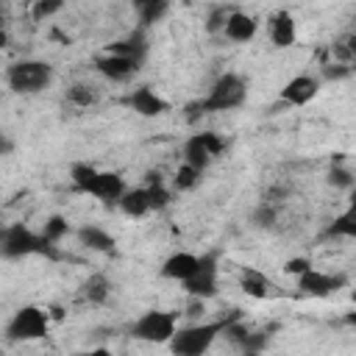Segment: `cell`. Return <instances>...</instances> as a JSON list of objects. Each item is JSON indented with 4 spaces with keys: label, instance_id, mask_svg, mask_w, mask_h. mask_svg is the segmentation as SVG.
<instances>
[{
    "label": "cell",
    "instance_id": "6da1fadb",
    "mask_svg": "<svg viewBox=\"0 0 356 356\" xmlns=\"http://www.w3.org/2000/svg\"><path fill=\"white\" fill-rule=\"evenodd\" d=\"M70 178H72V186L78 192H86V195L103 200L106 206H114L125 192V181L120 172H106V170H97L86 161H75L70 167Z\"/></svg>",
    "mask_w": 356,
    "mask_h": 356
},
{
    "label": "cell",
    "instance_id": "4dcf8cb0",
    "mask_svg": "<svg viewBox=\"0 0 356 356\" xmlns=\"http://www.w3.org/2000/svg\"><path fill=\"white\" fill-rule=\"evenodd\" d=\"M323 78H325V81H345V78H350V67H348L345 61L325 64V67H323Z\"/></svg>",
    "mask_w": 356,
    "mask_h": 356
},
{
    "label": "cell",
    "instance_id": "52a82bcc",
    "mask_svg": "<svg viewBox=\"0 0 356 356\" xmlns=\"http://www.w3.org/2000/svg\"><path fill=\"white\" fill-rule=\"evenodd\" d=\"M178 328V312H145L134 325H131V337L142 339V342H153V345H164L170 342V337Z\"/></svg>",
    "mask_w": 356,
    "mask_h": 356
},
{
    "label": "cell",
    "instance_id": "4fadbf2b",
    "mask_svg": "<svg viewBox=\"0 0 356 356\" xmlns=\"http://www.w3.org/2000/svg\"><path fill=\"white\" fill-rule=\"evenodd\" d=\"M256 31H259V19L256 17H250L245 11H228V19L222 25V36L225 39H231L236 44H245V42H250L256 36Z\"/></svg>",
    "mask_w": 356,
    "mask_h": 356
},
{
    "label": "cell",
    "instance_id": "cb8c5ba5",
    "mask_svg": "<svg viewBox=\"0 0 356 356\" xmlns=\"http://www.w3.org/2000/svg\"><path fill=\"white\" fill-rule=\"evenodd\" d=\"M239 281H242V289H245L248 295H253V298H264V295H267V278H264L259 270L245 267L242 275H239Z\"/></svg>",
    "mask_w": 356,
    "mask_h": 356
},
{
    "label": "cell",
    "instance_id": "d6a6232c",
    "mask_svg": "<svg viewBox=\"0 0 356 356\" xmlns=\"http://www.w3.org/2000/svg\"><path fill=\"white\" fill-rule=\"evenodd\" d=\"M61 8V0H36L33 6V19H44L50 14H56Z\"/></svg>",
    "mask_w": 356,
    "mask_h": 356
},
{
    "label": "cell",
    "instance_id": "603a6c76",
    "mask_svg": "<svg viewBox=\"0 0 356 356\" xmlns=\"http://www.w3.org/2000/svg\"><path fill=\"white\" fill-rule=\"evenodd\" d=\"M200 175H203V170H195L192 164H181L178 170H175V175H172V186L178 189V192H189V189H195L197 184H200Z\"/></svg>",
    "mask_w": 356,
    "mask_h": 356
},
{
    "label": "cell",
    "instance_id": "74e56055",
    "mask_svg": "<svg viewBox=\"0 0 356 356\" xmlns=\"http://www.w3.org/2000/svg\"><path fill=\"white\" fill-rule=\"evenodd\" d=\"M181 3H192V0H181Z\"/></svg>",
    "mask_w": 356,
    "mask_h": 356
},
{
    "label": "cell",
    "instance_id": "ac0fdd59",
    "mask_svg": "<svg viewBox=\"0 0 356 356\" xmlns=\"http://www.w3.org/2000/svg\"><path fill=\"white\" fill-rule=\"evenodd\" d=\"M195 264H197V256H195V253H186V250L172 253V256H167L164 264H161V278L184 281V278L195 270Z\"/></svg>",
    "mask_w": 356,
    "mask_h": 356
},
{
    "label": "cell",
    "instance_id": "e0dca14e",
    "mask_svg": "<svg viewBox=\"0 0 356 356\" xmlns=\"http://www.w3.org/2000/svg\"><path fill=\"white\" fill-rule=\"evenodd\" d=\"M131 8L139 19V28H150L167 17L170 0H131Z\"/></svg>",
    "mask_w": 356,
    "mask_h": 356
},
{
    "label": "cell",
    "instance_id": "8992f818",
    "mask_svg": "<svg viewBox=\"0 0 356 356\" xmlns=\"http://www.w3.org/2000/svg\"><path fill=\"white\" fill-rule=\"evenodd\" d=\"M47 331H50V317L42 306H19L6 325V339L31 342V339L47 337Z\"/></svg>",
    "mask_w": 356,
    "mask_h": 356
},
{
    "label": "cell",
    "instance_id": "3957f363",
    "mask_svg": "<svg viewBox=\"0 0 356 356\" xmlns=\"http://www.w3.org/2000/svg\"><path fill=\"white\" fill-rule=\"evenodd\" d=\"M225 320L217 323H192L186 328H175V334L170 337V350L178 356H200L211 348V342L217 339V334H222Z\"/></svg>",
    "mask_w": 356,
    "mask_h": 356
},
{
    "label": "cell",
    "instance_id": "9c48e42d",
    "mask_svg": "<svg viewBox=\"0 0 356 356\" xmlns=\"http://www.w3.org/2000/svg\"><path fill=\"white\" fill-rule=\"evenodd\" d=\"M295 278H298V289L303 295H312V298H328V295H334L337 289H342L348 284V278L342 273L331 275V273H323V270H314V267H306Z\"/></svg>",
    "mask_w": 356,
    "mask_h": 356
},
{
    "label": "cell",
    "instance_id": "f546056e",
    "mask_svg": "<svg viewBox=\"0 0 356 356\" xmlns=\"http://www.w3.org/2000/svg\"><path fill=\"white\" fill-rule=\"evenodd\" d=\"M225 19H228V8L214 6V8L209 11V17H206V31H209V33H222Z\"/></svg>",
    "mask_w": 356,
    "mask_h": 356
},
{
    "label": "cell",
    "instance_id": "2e32d148",
    "mask_svg": "<svg viewBox=\"0 0 356 356\" xmlns=\"http://www.w3.org/2000/svg\"><path fill=\"white\" fill-rule=\"evenodd\" d=\"M78 242L89 250H97V253H114V248H117L114 236L100 225H81L78 228Z\"/></svg>",
    "mask_w": 356,
    "mask_h": 356
},
{
    "label": "cell",
    "instance_id": "1f68e13d",
    "mask_svg": "<svg viewBox=\"0 0 356 356\" xmlns=\"http://www.w3.org/2000/svg\"><path fill=\"white\" fill-rule=\"evenodd\" d=\"M197 136H200V142L209 147L211 156H220V153L225 150V139H222L220 134H214V131H200Z\"/></svg>",
    "mask_w": 356,
    "mask_h": 356
},
{
    "label": "cell",
    "instance_id": "d590c367",
    "mask_svg": "<svg viewBox=\"0 0 356 356\" xmlns=\"http://www.w3.org/2000/svg\"><path fill=\"white\" fill-rule=\"evenodd\" d=\"M6 44H8V36H6L3 31H0V47H6Z\"/></svg>",
    "mask_w": 356,
    "mask_h": 356
},
{
    "label": "cell",
    "instance_id": "7402d4cb",
    "mask_svg": "<svg viewBox=\"0 0 356 356\" xmlns=\"http://www.w3.org/2000/svg\"><path fill=\"white\" fill-rule=\"evenodd\" d=\"M108 292H111V284H108V278H106L103 273L89 275L86 284H83V298H86L89 303H103V300L108 298Z\"/></svg>",
    "mask_w": 356,
    "mask_h": 356
},
{
    "label": "cell",
    "instance_id": "f1b7e54d",
    "mask_svg": "<svg viewBox=\"0 0 356 356\" xmlns=\"http://www.w3.org/2000/svg\"><path fill=\"white\" fill-rule=\"evenodd\" d=\"M328 184L337 186V189H353V172L350 167H345L342 161H331V170H328Z\"/></svg>",
    "mask_w": 356,
    "mask_h": 356
},
{
    "label": "cell",
    "instance_id": "7a4b0ae2",
    "mask_svg": "<svg viewBox=\"0 0 356 356\" xmlns=\"http://www.w3.org/2000/svg\"><path fill=\"white\" fill-rule=\"evenodd\" d=\"M0 256L3 259H25V256H47V259H61L58 248L44 242L42 234H33L22 222L0 225Z\"/></svg>",
    "mask_w": 356,
    "mask_h": 356
},
{
    "label": "cell",
    "instance_id": "277c9868",
    "mask_svg": "<svg viewBox=\"0 0 356 356\" xmlns=\"http://www.w3.org/2000/svg\"><path fill=\"white\" fill-rule=\"evenodd\" d=\"M6 81H8V89L17 95H36V92L50 86L53 67L47 61H39V58H25V61H17L8 67Z\"/></svg>",
    "mask_w": 356,
    "mask_h": 356
},
{
    "label": "cell",
    "instance_id": "836d02e7",
    "mask_svg": "<svg viewBox=\"0 0 356 356\" xmlns=\"http://www.w3.org/2000/svg\"><path fill=\"white\" fill-rule=\"evenodd\" d=\"M306 267H312V261H309V259H300V256H298V259H289V261L284 264V273H286V275H300V273H303Z\"/></svg>",
    "mask_w": 356,
    "mask_h": 356
},
{
    "label": "cell",
    "instance_id": "8d00e7d4",
    "mask_svg": "<svg viewBox=\"0 0 356 356\" xmlns=\"http://www.w3.org/2000/svg\"><path fill=\"white\" fill-rule=\"evenodd\" d=\"M6 3H8V0H0V8H6Z\"/></svg>",
    "mask_w": 356,
    "mask_h": 356
},
{
    "label": "cell",
    "instance_id": "5b68a950",
    "mask_svg": "<svg viewBox=\"0 0 356 356\" xmlns=\"http://www.w3.org/2000/svg\"><path fill=\"white\" fill-rule=\"evenodd\" d=\"M248 97V81L239 78L236 72H225L214 81V86L209 89V95L200 100L203 103V111L206 114H214V111H231V108H239Z\"/></svg>",
    "mask_w": 356,
    "mask_h": 356
},
{
    "label": "cell",
    "instance_id": "8fae6325",
    "mask_svg": "<svg viewBox=\"0 0 356 356\" xmlns=\"http://www.w3.org/2000/svg\"><path fill=\"white\" fill-rule=\"evenodd\" d=\"M125 106L131 111H136L139 117H161L170 111V103L164 97H159L150 86H136L125 95Z\"/></svg>",
    "mask_w": 356,
    "mask_h": 356
},
{
    "label": "cell",
    "instance_id": "ffe728a7",
    "mask_svg": "<svg viewBox=\"0 0 356 356\" xmlns=\"http://www.w3.org/2000/svg\"><path fill=\"white\" fill-rule=\"evenodd\" d=\"M211 153H209V147L200 142V136L197 134H192L186 142H184V161L186 164H192L195 170H206L209 164H211Z\"/></svg>",
    "mask_w": 356,
    "mask_h": 356
},
{
    "label": "cell",
    "instance_id": "7c38bea8",
    "mask_svg": "<svg viewBox=\"0 0 356 356\" xmlns=\"http://www.w3.org/2000/svg\"><path fill=\"white\" fill-rule=\"evenodd\" d=\"M317 92H320V78H314V75H295L292 81L284 83L281 100L286 106H306V103H312L317 97Z\"/></svg>",
    "mask_w": 356,
    "mask_h": 356
},
{
    "label": "cell",
    "instance_id": "83f0119b",
    "mask_svg": "<svg viewBox=\"0 0 356 356\" xmlns=\"http://www.w3.org/2000/svg\"><path fill=\"white\" fill-rule=\"evenodd\" d=\"M67 100H70L72 106L89 108L92 103H97V95H95V92H92V86H86V83H75V86H70V89H67Z\"/></svg>",
    "mask_w": 356,
    "mask_h": 356
},
{
    "label": "cell",
    "instance_id": "ba28073f",
    "mask_svg": "<svg viewBox=\"0 0 356 356\" xmlns=\"http://www.w3.org/2000/svg\"><path fill=\"white\" fill-rule=\"evenodd\" d=\"M217 275H220V267H217V253H206V256H197V264L195 270L181 281L184 284V292L189 298H214L217 295Z\"/></svg>",
    "mask_w": 356,
    "mask_h": 356
},
{
    "label": "cell",
    "instance_id": "484cf974",
    "mask_svg": "<svg viewBox=\"0 0 356 356\" xmlns=\"http://www.w3.org/2000/svg\"><path fill=\"white\" fill-rule=\"evenodd\" d=\"M67 231H70V222H67L61 214H53V217L44 222V228H42V239L50 242V245H58V242L67 236Z\"/></svg>",
    "mask_w": 356,
    "mask_h": 356
},
{
    "label": "cell",
    "instance_id": "5bb4252c",
    "mask_svg": "<svg viewBox=\"0 0 356 356\" xmlns=\"http://www.w3.org/2000/svg\"><path fill=\"white\" fill-rule=\"evenodd\" d=\"M106 53H117V56H128V58H134V61H145V56H147V36H145V28H136V31H131L125 39H117V42H111L108 47H106Z\"/></svg>",
    "mask_w": 356,
    "mask_h": 356
},
{
    "label": "cell",
    "instance_id": "e575fe53",
    "mask_svg": "<svg viewBox=\"0 0 356 356\" xmlns=\"http://www.w3.org/2000/svg\"><path fill=\"white\" fill-rule=\"evenodd\" d=\"M14 150V142L6 136V134H0V156H8Z\"/></svg>",
    "mask_w": 356,
    "mask_h": 356
},
{
    "label": "cell",
    "instance_id": "d4e9b609",
    "mask_svg": "<svg viewBox=\"0 0 356 356\" xmlns=\"http://www.w3.org/2000/svg\"><path fill=\"white\" fill-rule=\"evenodd\" d=\"M325 236H345V239H353V236H356V217H353V209H348L345 214H339V217L328 225Z\"/></svg>",
    "mask_w": 356,
    "mask_h": 356
},
{
    "label": "cell",
    "instance_id": "30bf717a",
    "mask_svg": "<svg viewBox=\"0 0 356 356\" xmlns=\"http://www.w3.org/2000/svg\"><path fill=\"white\" fill-rule=\"evenodd\" d=\"M95 67L103 78H108L111 83H125L139 72V61L128 58V56H117V53H103L100 58H95Z\"/></svg>",
    "mask_w": 356,
    "mask_h": 356
},
{
    "label": "cell",
    "instance_id": "4316f807",
    "mask_svg": "<svg viewBox=\"0 0 356 356\" xmlns=\"http://www.w3.org/2000/svg\"><path fill=\"white\" fill-rule=\"evenodd\" d=\"M275 220H278V211H275V206L273 203H259L256 206V211L250 214V222H253V228H259V231H267V228H273L275 225Z\"/></svg>",
    "mask_w": 356,
    "mask_h": 356
},
{
    "label": "cell",
    "instance_id": "d6986e66",
    "mask_svg": "<svg viewBox=\"0 0 356 356\" xmlns=\"http://www.w3.org/2000/svg\"><path fill=\"white\" fill-rule=\"evenodd\" d=\"M117 206L122 209V214L128 217H145L150 211V200H147V189L139 186V189H125L122 197L117 200Z\"/></svg>",
    "mask_w": 356,
    "mask_h": 356
},
{
    "label": "cell",
    "instance_id": "9a60e30c",
    "mask_svg": "<svg viewBox=\"0 0 356 356\" xmlns=\"http://www.w3.org/2000/svg\"><path fill=\"white\" fill-rule=\"evenodd\" d=\"M298 39V31H295V17L289 11H275L270 17V42L275 47H292Z\"/></svg>",
    "mask_w": 356,
    "mask_h": 356
},
{
    "label": "cell",
    "instance_id": "44dd1931",
    "mask_svg": "<svg viewBox=\"0 0 356 356\" xmlns=\"http://www.w3.org/2000/svg\"><path fill=\"white\" fill-rule=\"evenodd\" d=\"M147 200H150V211H161V209H167L170 206V200H172V195H170V189L164 186V181H161V172L156 170V172H147Z\"/></svg>",
    "mask_w": 356,
    "mask_h": 356
}]
</instances>
